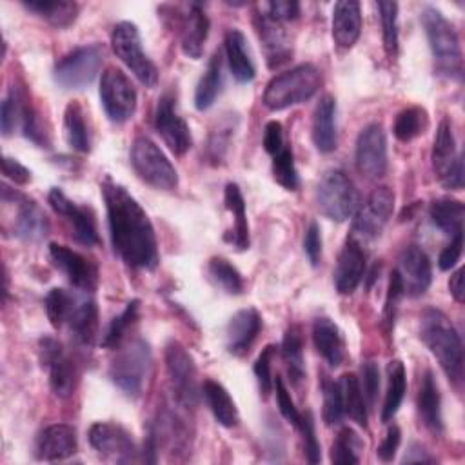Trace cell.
I'll use <instances>...</instances> for the list:
<instances>
[{
  "label": "cell",
  "mask_w": 465,
  "mask_h": 465,
  "mask_svg": "<svg viewBox=\"0 0 465 465\" xmlns=\"http://www.w3.org/2000/svg\"><path fill=\"white\" fill-rule=\"evenodd\" d=\"M400 440H401V432L396 425H391L387 429V434L383 438V441L380 443L378 447V458L381 461H391L398 450V445H400Z\"/></svg>",
  "instance_id": "cell-62"
},
{
  "label": "cell",
  "mask_w": 465,
  "mask_h": 465,
  "mask_svg": "<svg viewBox=\"0 0 465 465\" xmlns=\"http://www.w3.org/2000/svg\"><path fill=\"white\" fill-rule=\"evenodd\" d=\"M303 434V449H305V458L309 463H318L322 454H320V443L316 440V430H314V420L311 412H305L302 416L300 427Z\"/></svg>",
  "instance_id": "cell-54"
},
{
  "label": "cell",
  "mask_w": 465,
  "mask_h": 465,
  "mask_svg": "<svg viewBox=\"0 0 465 465\" xmlns=\"http://www.w3.org/2000/svg\"><path fill=\"white\" fill-rule=\"evenodd\" d=\"M343 414H345V409H343L340 381L327 380L323 383V421L327 425H336L341 421Z\"/></svg>",
  "instance_id": "cell-50"
},
{
  "label": "cell",
  "mask_w": 465,
  "mask_h": 465,
  "mask_svg": "<svg viewBox=\"0 0 465 465\" xmlns=\"http://www.w3.org/2000/svg\"><path fill=\"white\" fill-rule=\"evenodd\" d=\"M361 372H363V396L367 398L369 405H374L380 391V371L376 361H367Z\"/></svg>",
  "instance_id": "cell-58"
},
{
  "label": "cell",
  "mask_w": 465,
  "mask_h": 465,
  "mask_svg": "<svg viewBox=\"0 0 465 465\" xmlns=\"http://www.w3.org/2000/svg\"><path fill=\"white\" fill-rule=\"evenodd\" d=\"M225 209L232 216V227L223 234V238L234 245L238 251H245L249 247V223L245 214V200L236 183H227L223 193Z\"/></svg>",
  "instance_id": "cell-26"
},
{
  "label": "cell",
  "mask_w": 465,
  "mask_h": 465,
  "mask_svg": "<svg viewBox=\"0 0 465 465\" xmlns=\"http://www.w3.org/2000/svg\"><path fill=\"white\" fill-rule=\"evenodd\" d=\"M403 463H434V458L429 456L423 447L412 445L409 452L403 456Z\"/></svg>",
  "instance_id": "cell-64"
},
{
  "label": "cell",
  "mask_w": 465,
  "mask_h": 465,
  "mask_svg": "<svg viewBox=\"0 0 465 465\" xmlns=\"http://www.w3.org/2000/svg\"><path fill=\"white\" fill-rule=\"evenodd\" d=\"M25 109H27L25 100L20 96L18 91L11 89V93L4 98L2 109H0V129L4 136H9L18 125H22Z\"/></svg>",
  "instance_id": "cell-47"
},
{
  "label": "cell",
  "mask_w": 465,
  "mask_h": 465,
  "mask_svg": "<svg viewBox=\"0 0 465 465\" xmlns=\"http://www.w3.org/2000/svg\"><path fill=\"white\" fill-rule=\"evenodd\" d=\"M461 249H463V234H456L452 236L450 243L441 251L440 258H438V265L441 271H450L456 262L460 260L461 256Z\"/></svg>",
  "instance_id": "cell-60"
},
{
  "label": "cell",
  "mask_w": 465,
  "mask_h": 465,
  "mask_svg": "<svg viewBox=\"0 0 465 465\" xmlns=\"http://www.w3.org/2000/svg\"><path fill=\"white\" fill-rule=\"evenodd\" d=\"M316 203L325 218L345 222L358 207V191L341 169H329L318 182Z\"/></svg>",
  "instance_id": "cell-6"
},
{
  "label": "cell",
  "mask_w": 465,
  "mask_h": 465,
  "mask_svg": "<svg viewBox=\"0 0 465 465\" xmlns=\"http://www.w3.org/2000/svg\"><path fill=\"white\" fill-rule=\"evenodd\" d=\"M363 447L361 440L358 438V434L349 429V427H343L334 443H332V449H331V461L332 463H338V465H351V463H360V449Z\"/></svg>",
  "instance_id": "cell-46"
},
{
  "label": "cell",
  "mask_w": 465,
  "mask_h": 465,
  "mask_svg": "<svg viewBox=\"0 0 465 465\" xmlns=\"http://www.w3.org/2000/svg\"><path fill=\"white\" fill-rule=\"evenodd\" d=\"M138 309H140V302L138 300H133L125 305V309L114 316L102 338V347L105 349H116L120 347V343L124 341L125 334H127V329L136 322L138 318Z\"/></svg>",
  "instance_id": "cell-44"
},
{
  "label": "cell",
  "mask_w": 465,
  "mask_h": 465,
  "mask_svg": "<svg viewBox=\"0 0 465 465\" xmlns=\"http://www.w3.org/2000/svg\"><path fill=\"white\" fill-rule=\"evenodd\" d=\"M361 33L360 4L352 0H341L332 9V38L338 47L351 49Z\"/></svg>",
  "instance_id": "cell-24"
},
{
  "label": "cell",
  "mask_w": 465,
  "mask_h": 465,
  "mask_svg": "<svg viewBox=\"0 0 465 465\" xmlns=\"http://www.w3.org/2000/svg\"><path fill=\"white\" fill-rule=\"evenodd\" d=\"M100 102L114 124L127 122L136 109V89L129 76L116 67H107L100 80Z\"/></svg>",
  "instance_id": "cell-11"
},
{
  "label": "cell",
  "mask_w": 465,
  "mask_h": 465,
  "mask_svg": "<svg viewBox=\"0 0 465 465\" xmlns=\"http://www.w3.org/2000/svg\"><path fill=\"white\" fill-rule=\"evenodd\" d=\"M203 398L207 401V407L211 409L214 420L223 425V427H234L238 423V411L236 405L227 392V389L214 381V380H205L202 385Z\"/></svg>",
  "instance_id": "cell-34"
},
{
  "label": "cell",
  "mask_w": 465,
  "mask_h": 465,
  "mask_svg": "<svg viewBox=\"0 0 465 465\" xmlns=\"http://www.w3.org/2000/svg\"><path fill=\"white\" fill-rule=\"evenodd\" d=\"M7 193L15 202V220H13V234L22 240L36 242L42 240L49 232V220L45 213L35 200H29L5 185Z\"/></svg>",
  "instance_id": "cell-20"
},
{
  "label": "cell",
  "mask_w": 465,
  "mask_h": 465,
  "mask_svg": "<svg viewBox=\"0 0 465 465\" xmlns=\"http://www.w3.org/2000/svg\"><path fill=\"white\" fill-rule=\"evenodd\" d=\"M154 127L165 145L174 154H183L193 145V136L187 122L176 113V104L171 94H163L158 100L156 114H154Z\"/></svg>",
  "instance_id": "cell-16"
},
{
  "label": "cell",
  "mask_w": 465,
  "mask_h": 465,
  "mask_svg": "<svg viewBox=\"0 0 465 465\" xmlns=\"http://www.w3.org/2000/svg\"><path fill=\"white\" fill-rule=\"evenodd\" d=\"M209 35V18L200 4H191L182 31V51L185 56L198 60L203 54Z\"/></svg>",
  "instance_id": "cell-29"
},
{
  "label": "cell",
  "mask_w": 465,
  "mask_h": 465,
  "mask_svg": "<svg viewBox=\"0 0 465 465\" xmlns=\"http://www.w3.org/2000/svg\"><path fill=\"white\" fill-rule=\"evenodd\" d=\"M65 325L69 327V334L76 343L91 347L98 332V307L94 300H76Z\"/></svg>",
  "instance_id": "cell-31"
},
{
  "label": "cell",
  "mask_w": 465,
  "mask_h": 465,
  "mask_svg": "<svg viewBox=\"0 0 465 465\" xmlns=\"http://www.w3.org/2000/svg\"><path fill=\"white\" fill-rule=\"evenodd\" d=\"M104 45L91 44L82 45L67 53L54 65V80L64 89H82L87 87L100 73L104 62Z\"/></svg>",
  "instance_id": "cell-9"
},
{
  "label": "cell",
  "mask_w": 465,
  "mask_h": 465,
  "mask_svg": "<svg viewBox=\"0 0 465 465\" xmlns=\"http://www.w3.org/2000/svg\"><path fill=\"white\" fill-rule=\"evenodd\" d=\"M322 85V74L312 64H300L274 76L263 93V104L271 111H282L309 100Z\"/></svg>",
  "instance_id": "cell-4"
},
{
  "label": "cell",
  "mask_w": 465,
  "mask_h": 465,
  "mask_svg": "<svg viewBox=\"0 0 465 465\" xmlns=\"http://www.w3.org/2000/svg\"><path fill=\"white\" fill-rule=\"evenodd\" d=\"M22 4L25 9L45 18L54 27H67L78 15V4L67 0H29Z\"/></svg>",
  "instance_id": "cell-37"
},
{
  "label": "cell",
  "mask_w": 465,
  "mask_h": 465,
  "mask_svg": "<svg viewBox=\"0 0 465 465\" xmlns=\"http://www.w3.org/2000/svg\"><path fill=\"white\" fill-rule=\"evenodd\" d=\"M64 134L67 143L78 151V153H87L91 149V138L87 131V124L84 120V111L78 102H71L65 107L64 113Z\"/></svg>",
  "instance_id": "cell-40"
},
{
  "label": "cell",
  "mask_w": 465,
  "mask_h": 465,
  "mask_svg": "<svg viewBox=\"0 0 465 465\" xmlns=\"http://www.w3.org/2000/svg\"><path fill=\"white\" fill-rule=\"evenodd\" d=\"M234 131V127L229 122H223L218 125V129H214L211 133L209 138V147H207V154L211 158L213 163H220L225 156V151L229 147V140H231V133Z\"/></svg>",
  "instance_id": "cell-52"
},
{
  "label": "cell",
  "mask_w": 465,
  "mask_h": 465,
  "mask_svg": "<svg viewBox=\"0 0 465 465\" xmlns=\"http://www.w3.org/2000/svg\"><path fill=\"white\" fill-rule=\"evenodd\" d=\"M312 341L318 354L332 367L343 361V336L340 327L327 316H320L312 323Z\"/></svg>",
  "instance_id": "cell-27"
},
{
  "label": "cell",
  "mask_w": 465,
  "mask_h": 465,
  "mask_svg": "<svg viewBox=\"0 0 465 465\" xmlns=\"http://www.w3.org/2000/svg\"><path fill=\"white\" fill-rule=\"evenodd\" d=\"M387 392H385V401L381 407V421H391L394 414L398 412L405 391H407V372L405 367L400 360H394L387 367Z\"/></svg>",
  "instance_id": "cell-36"
},
{
  "label": "cell",
  "mask_w": 465,
  "mask_h": 465,
  "mask_svg": "<svg viewBox=\"0 0 465 465\" xmlns=\"http://www.w3.org/2000/svg\"><path fill=\"white\" fill-rule=\"evenodd\" d=\"M421 24L425 27V35L436 62V69L449 78L461 80L463 58L460 38L454 25L436 7H425L421 11Z\"/></svg>",
  "instance_id": "cell-3"
},
{
  "label": "cell",
  "mask_w": 465,
  "mask_h": 465,
  "mask_svg": "<svg viewBox=\"0 0 465 465\" xmlns=\"http://www.w3.org/2000/svg\"><path fill=\"white\" fill-rule=\"evenodd\" d=\"M396 272L400 276L403 294H409L412 298L423 294L432 280L429 256L416 245H409L401 251Z\"/></svg>",
  "instance_id": "cell-18"
},
{
  "label": "cell",
  "mask_w": 465,
  "mask_h": 465,
  "mask_svg": "<svg viewBox=\"0 0 465 465\" xmlns=\"http://www.w3.org/2000/svg\"><path fill=\"white\" fill-rule=\"evenodd\" d=\"M272 354H274V345H267L260 352V356H258V360L254 363V374H256V380H258V385H260V392L263 394V398H267L269 392L274 387V380L271 376V358H272Z\"/></svg>",
  "instance_id": "cell-53"
},
{
  "label": "cell",
  "mask_w": 465,
  "mask_h": 465,
  "mask_svg": "<svg viewBox=\"0 0 465 465\" xmlns=\"http://www.w3.org/2000/svg\"><path fill=\"white\" fill-rule=\"evenodd\" d=\"M381 29H383V47L389 56L398 53V4L396 2H378Z\"/></svg>",
  "instance_id": "cell-48"
},
{
  "label": "cell",
  "mask_w": 465,
  "mask_h": 465,
  "mask_svg": "<svg viewBox=\"0 0 465 465\" xmlns=\"http://www.w3.org/2000/svg\"><path fill=\"white\" fill-rule=\"evenodd\" d=\"M262 329V316L256 309L238 311L227 323V351L232 356H245Z\"/></svg>",
  "instance_id": "cell-23"
},
{
  "label": "cell",
  "mask_w": 465,
  "mask_h": 465,
  "mask_svg": "<svg viewBox=\"0 0 465 465\" xmlns=\"http://www.w3.org/2000/svg\"><path fill=\"white\" fill-rule=\"evenodd\" d=\"M151 349L143 340H133L118 351L109 367L111 381L127 396L138 398L151 372Z\"/></svg>",
  "instance_id": "cell-5"
},
{
  "label": "cell",
  "mask_w": 465,
  "mask_h": 465,
  "mask_svg": "<svg viewBox=\"0 0 465 465\" xmlns=\"http://www.w3.org/2000/svg\"><path fill=\"white\" fill-rule=\"evenodd\" d=\"M131 163L136 174L154 189L173 191L178 185L174 165L147 136H138L131 147Z\"/></svg>",
  "instance_id": "cell-7"
},
{
  "label": "cell",
  "mask_w": 465,
  "mask_h": 465,
  "mask_svg": "<svg viewBox=\"0 0 465 465\" xmlns=\"http://www.w3.org/2000/svg\"><path fill=\"white\" fill-rule=\"evenodd\" d=\"M38 354L42 367L49 374L51 391L58 398L71 396L78 383V369L76 363L65 352L64 345L58 340L45 336L38 341Z\"/></svg>",
  "instance_id": "cell-12"
},
{
  "label": "cell",
  "mask_w": 465,
  "mask_h": 465,
  "mask_svg": "<svg viewBox=\"0 0 465 465\" xmlns=\"http://www.w3.org/2000/svg\"><path fill=\"white\" fill-rule=\"evenodd\" d=\"M272 176L282 187L289 191L298 189V183H300L298 171L294 165L292 151L289 147H283L280 153L272 156Z\"/></svg>",
  "instance_id": "cell-49"
},
{
  "label": "cell",
  "mask_w": 465,
  "mask_h": 465,
  "mask_svg": "<svg viewBox=\"0 0 465 465\" xmlns=\"http://www.w3.org/2000/svg\"><path fill=\"white\" fill-rule=\"evenodd\" d=\"M76 447L78 441L74 429L65 423H54L45 427L38 434L35 454L38 460L44 461H58L73 456L76 452Z\"/></svg>",
  "instance_id": "cell-22"
},
{
  "label": "cell",
  "mask_w": 465,
  "mask_h": 465,
  "mask_svg": "<svg viewBox=\"0 0 465 465\" xmlns=\"http://www.w3.org/2000/svg\"><path fill=\"white\" fill-rule=\"evenodd\" d=\"M207 271H209V276L213 278V282L218 287H222L225 292L240 294L243 291V278H242L240 271L229 260L214 256L209 260Z\"/></svg>",
  "instance_id": "cell-43"
},
{
  "label": "cell",
  "mask_w": 465,
  "mask_h": 465,
  "mask_svg": "<svg viewBox=\"0 0 465 465\" xmlns=\"http://www.w3.org/2000/svg\"><path fill=\"white\" fill-rule=\"evenodd\" d=\"M225 54H227L229 69H231L232 76L236 78V82L247 84L254 78L256 69H254L252 58L247 49V42H245V36L242 31L231 29L225 35Z\"/></svg>",
  "instance_id": "cell-33"
},
{
  "label": "cell",
  "mask_w": 465,
  "mask_h": 465,
  "mask_svg": "<svg viewBox=\"0 0 465 465\" xmlns=\"http://www.w3.org/2000/svg\"><path fill=\"white\" fill-rule=\"evenodd\" d=\"M367 254L360 242L351 236L347 238L334 269V285L340 294H351L365 276Z\"/></svg>",
  "instance_id": "cell-21"
},
{
  "label": "cell",
  "mask_w": 465,
  "mask_h": 465,
  "mask_svg": "<svg viewBox=\"0 0 465 465\" xmlns=\"http://www.w3.org/2000/svg\"><path fill=\"white\" fill-rule=\"evenodd\" d=\"M463 269L460 267L452 276H450V280H449V291H450V294L454 296V300L456 302H463L465 300V289H463Z\"/></svg>",
  "instance_id": "cell-63"
},
{
  "label": "cell",
  "mask_w": 465,
  "mask_h": 465,
  "mask_svg": "<svg viewBox=\"0 0 465 465\" xmlns=\"http://www.w3.org/2000/svg\"><path fill=\"white\" fill-rule=\"evenodd\" d=\"M418 412L427 429L440 434L443 430V418H441V396L438 383L430 371H427L421 378L420 392H418Z\"/></svg>",
  "instance_id": "cell-32"
},
{
  "label": "cell",
  "mask_w": 465,
  "mask_h": 465,
  "mask_svg": "<svg viewBox=\"0 0 465 465\" xmlns=\"http://www.w3.org/2000/svg\"><path fill=\"white\" fill-rule=\"evenodd\" d=\"M401 296H403V287H401L400 276H398L396 271H392L391 278H389L387 300H385V307H383V323H385L387 331H391L394 327L396 311H398V303H400Z\"/></svg>",
  "instance_id": "cell-51"
},
{
  "label": "cell",
  "mask_w": 465,
  "mask_h": 465,
  "mask_svg": "<svg viewBox=\"0 0 465 465\" xmlns=\"http://www.w3.org/2000/svg\"><path fill=\"white\" fill-rule=\"evenodd\" d=\"M340 387H341L345 414H349V418L356 421L360 427H367V401L356 374L352 372L343 374L340 378Z\"/></svg>",
  "instance_id": "cell-39"
},
{
  "label": "cell",
  "mask_w": 465,
  "mask_h": 465,
  "mask_svg": "<svg viewBox=\"0 0 465 465\" xmlns=\"http://www.w3.org/2000/svg\"><path fill=\"white\" fill-rule=\"evenodd\" d=\"M420 338L438 360L447 378L460 387L463 381V345L450 320L438 309L423 311Z\"/></svg>",
  "instance_id": "cell-2"
},
{
  "label": "cell",
  "mask_w": 465,
  "mask_h": 465,
  "mask_svg": "<svg viewBox=\"0 0 465 465\" xmlns=\"http://www.w3.org/2000/svg\"><path fill=\"white\" fill-rule=\"evenodd\" d=\"M256 31L263 45V51L267 56L265 60L269 67H278L280 64H283L289 58L291 49L287 45V38L282 29V24L272 20L269 15H258Z\"/></svg>",
  "instance_id": "cell-28"
},
{
  "label": "cell",
  "mask_w": 465,
  "mask_h": 465,
  "mask_svg": "<svg viewBox=\"0 0 465 465\" xmlns=\"http://www.w3.org/2000/svg\"><path fill=\"white\" fill-rule=\"evenodd\" d=\"M263 149L272 156L283 149V133H282V124L280 122L271 120V122L265 124Z\"/></svg>",
  "instance_id": "cell-59"
},
{
  "label": "cell",
  "mask_w": 465,
  "mask_h": 465,
  "mask_svg": "<svg viewBox=\"0 0 465 465\" xmlns=\"http://www.w3.org/2000/svg\"><path fill=\"white\" fill-rule=\"evenodd\" d=\"M274 389H276V401H278V409L282 412V416L291 421L294 427H300L302 421V414L298 412V409L294 407V401L283 383V380L280 376H276L274 380Z\"/></svg>",
  "instance_id": "cell-55"
},
{
  "label": "cell",
  "mask_w": 465,
  "mask_h": 465,
  "mask_svg": "<svg viewBox=\"0 0 465 465\" xmlns=\"http://www.w3.org/2000/svg\"><path fill=\"white\" fill-rule=\"evenodd\" d=\"M430 220L432 223L449 236L463 234V218L465 207L460 200L454 198H438L430 203Z\"/></svg>",
  "instance_id": "cell-35"
},
{
  "label": "cell",
  "mask_w": 465,
  "mask_h": 465,
  "mask_svg": "<svg viewBox=\"0 0 465 465\" xmlns=\"http://www.w3.org/2000/svg\"><path fill=\"white\" fill-rule=\"evenodd\" d=\"M282 356H283V361L287 363L292 383L300 385V381L305 378V365H303V343H302V334L298 327L287 329L282 341Z\"/></svg>",
  "instance_id": "cell-41"
},
{
  "label": "cell",
  "mask_w": 465,
  "mask_h": 465,
  "mask_svg": "<svg viewBox=\"0 0 465 465\" xmlns=\"http://www.w3.org/2000/svg\"><path fill=\"white\" fill-rule=\"evenodd\" d=\"M111 45L114 54L131 69V73L145 85L154 87L158 82V69L143 53L140 31L133 22H120L111 33Z\"/></svg>",
  "instance_id": "cell-8"
},
{
  "label": "cell",
  "mask_w": 465,
  "mask_h": 465,
  "mask_svg": "<svg viewBox=\"0 0 465 465\" xmlns=\"http://www.w3.org/2000/svg\"><path fill=\"white\" fill-rule=\"evenodd\" d=\"M460 160H461V154L456 151L452 125L449 124V120H441L434 136V145H432V171L440 180V183L449 176L450 169Z\"/></svg>",
  "instance_id": "cell-30"
},
{
  "label": "cell",
  "mask_w": 465,
  "mask_h": 465,
  "mask_svg": "<svg viewBox=\"0 0 465 465\" xmlns=\"http://www.w3.org/2000/svg\"><path fill=\"white\" fill-rule=\"evenodd\" d=\"M267 15L276 22H289L300 16V4L294 0H274L267 4Z\"/></svg>",
  "instance_id": "cell-56"
},
{
  "label": "cell",
  "mask_w": 465,
  "mask_h": 465,
  "mask_svg": "<svg viewBox=\"0 0 465 465\" xmlns=\"http://www.w3.org/2000/svg\"><path fill=\"white\" fill-rule=\"evenodd\" d=\"M49 258L53 265L67 276L73 287L85 292H91L96 289L98 269L93 262H89L80 252L62 243H49Z\"/></svg>",
  "instance_id": "cell-17"
},
{
  "label": "cell",
  "mask_w": 465,
  "mask_h": 465,
  "mask_svg": "<svg viewBox=\"0 0 465 465\" xmlns=\"http://www.w3.org/2000/svg\"><path fill=\"white\" fill-rule=\"evenodd\" d=\"M394 193L389 187H376L358 209L352 231L363 238H376L391 220Z\"/></svg>",
  "instance_id": "cell-14"
},
{
  "label": "cell",
  "mask_w": 465,
  "mask_h": 465,
  "mask_svg": "<svg viewBox=\"0 0 465 465\" xmlns=\"http://www.w3.org/2000/svg\"><path fill=\"white\" fill-rule=\"evenodd\" d=\"M49 205L53 207L54 213H58L60 216H64L71 227H73V236L78 243L82 245H94L98 243V234H96V227H94V220L93 214L84 209L78 207L74 202H71L60 189H51L49 191Z\"/></svg>",
  "instance_id": "cell-19"
},
{
  "label": "cell",
  "mask_w": 465,
  "mask_h": 465,
  "mask_svg": "<svg viewBox=\"0 0 465 465\" xmlns=\"http://www.w3.org/2000/svg\"><path fill=\"white\" fill-rule=\"evenodd\" d=\"M222 89V58L220 53H214L207 64L205 73L202 74L196 93H194V105L198 111L209 109Z\"/></svg>",
  "instance_id": "cell-38"
},
{
  "label": "cell",
  "mask_w": 465,
  "mask_h": 465,
  "mask_svg": "<svg viewBox=\"0 0 465 465\" xmlns=\"http://www.w3.org/2000/svg\"><path fill=\"white\" fill-rule=\"evenodd\" d=\"M91 447L104 458L114 463H129L136 456V447L131 434L109 421H98L89 429Z\"/></svg>",
  "instance_id": "cell-13"
},
{
  "label": "cell",
  "mask_w": 465,
  "mask_h": 465,
  "mask_svg": "<svg viewBox=\"0 0 465 465\" xmlns=\"http://www.w3.org/2000/svg\"><path fill=\"white\" fill-rule=\"evenodd\" d=\"M76 305V298L65 289H51L45 296V312L54 329H60L67 323L73 309Z\"/></svg>",
  "instance_id": "cell-45"
},
{
  "label": "cell",
  "mask_w": 465,
  "mask_h": 465,
  "mask_svg": "<svg viewBox=\"0 0 465 465\" xmlns=\"http://www.w3.org/2000/svg\"><path fill=\"white\" fill-rule=\"evenodd\" d=\"M165 367L176 403L193 409L198 403V376L193 356L180 341H169L165 347Z\"/></svg>",
  "instance_id": "cell-10"
},
{
  "label": "cell",
  "mask_w": 465,
  "mask_h": 465,
  "mask_svg": "<svg viewBox=\"0 0 465 465\" xmlns=\"http://www.w3.org/2000/svg\"><path fill=\"white\" fill-rule=\"evenodd\" d=\"M356 167L367 178H380L387 171V138L380 124H371L358 134Z\"/></svg>",
  "instance_id": "cell-15"
},
{
  "label": "cell",
  "mask_w": 465,
  "mask_h": 465,
  "mask_svg": "<svg viewBox=\"0 0 465 465\" xmlns=\"http://www.w3.org/2000/svg\"><path fill=\"white\" fill-rule=\"evenodd\" d=\"M2 173L5 178H9L11 182H15L18 185H24L31 180V171L27 167H24L18 160L9 158V156H4V160H2Z\"/></svg>",
  "instance_id": "cell-61"
},
{
  "label": "cell",
  "mask_w": 465,
  "mask_h": 465,
  "mask_svg": "<svg viewBox=\"0 0 465 465\" xmlns=\"http://www.w3.org/2000/svg\"><path fill=\"white\" fill-rule=\"evenodd\" d=\"M427 125H429L427 111L420 105H411L398 113L392 131L398 140L411 142L416 136H420L427 129Z\"/></svg>",
  "instance_id": "cell-42"
},
{
  "label": "cell",
  "mask_w": 465,
  "mask_h": 465,
  "mask_svg": "<svg viewBox=\"0 0 465 465\" xmlns=\"http://www.w3.org/2000/svg\"><path fill=\"white\" fill-rule=\"evenodd\" d=\"M303 249H305L309 262L312 265H318V262L322 258V232H320V225L316 222H312L305 231Z\"/></svg>",
  "instance_id": "cell-57"
},
{
  "label": "cell",
  "mask_w": 465,
  "mask_h": 465,
  "mask_svg": "<svg viewBox=\"0 0 465 465\" xmlns=\"http://www.w3.org/2000/svg\"><path fill=\"white\" fill-rule=\"evenodd\" d=\"M312 142L320 153H332L338 145L336 102L331 94L322 96L314 109Z\"/></svg>",
  "instance_id": "cell-25"
},
{
  "label": "cell",
  "mask_w": 465,
  "mask_h": 465,
  "mask_svg": "<svg viewBox=\"0 0 465 465\" xmlns=\"http://www.w3.org/2000/svg\"><path fill=\"white\" fill-rule=\"evenodd\" d=\"M109 234L114 252L131 267L153 271L158 265V243L153 223L140 203L113 180H104Z\"/></svg>",
  "instance_id": "cell-1"
}]
</instances>
